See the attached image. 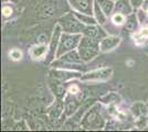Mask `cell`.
Listing matches in <instances>:
<instances>
[{"label":"cell","instance_id":"obj_1","mask_svg":"<svg viewBox=\"0 0 148 132\" xmlns=\"http://www.w3.org/2000/svg\"><path fill=\"white\" fill-rule=\"evenodd\" d=\"M97 53V43L90 38H85L82 40L80 46L81 57L84 60H90Z\"/></svg>","mask_w":148,"mask_h":132},{"label":"cell","instance_id":"obj_2","mask_svg":"<svg viewBox=\"0 0 148 132\" xmlns=\"http://www.w3.org/2000/svg\"><path fill=\"white\" fill-rule=\"evenodd\" d=\"M80 37L79 35H75V37H69V35H63V38L61 40V43H60V50L58 53V56H60L63 52H66V51L73 49L75 46L76 42L79 41Z\"/></svg>","mask_w":148,"mask_h":132},{"label":"cell","instance_id":"obj_3","mask_svg":"<svg viewBox=\"0 0 148 132\" xmlns=\"http://www.w3.org/2000/svg\"><path fill=\"white\" fill-rule=\"evenodd\" d=\"M70 2L72 3V6L80 10L83 11L86 14L91 13V9H92V0H70Z\"/></svg>","mask_w":148,"mask_h":132},{"label":"cell","instance_id":"obj_4","mask_svg":"<svg viewBox=\"0 0 148 132\" xmlns=\"http://www.w3.org/2000/svg\"><path fill=\"white\" fill-rule=\"evenodd\" d=\"M118 43H119V38H116V37L106 38L105 40H103L102 43H101V50L102 51L113 50L116 45H118Z\"/></svg>","mask_w":148,"mask_h":132},{"label":"cell","instance_id":"obj_5","mask_svg":"<svg viewBox=\"0 0 148 132\" xmlns=\"http://www.w3.org/2000/svg\"><path fill=\"white\" fill-rule=\"evenodd\" d=\"M111 69H102V70H96L91 74H87V76L83 77V79H94V78H106L108 77V74H111Z\"/></svg>","mask_w":148,"mask_h":132},{"label":"cell","instance_id":"obj_6","mask_svg":"<svg viewBox=\"0 0 148 132\" xmlns=\"http://www.w3.org/2000/svg\"><path fill=\"white\" fill-rule=\"evenodd\" d=\"M63 25L65 26V29L69 32H79L83 29V26L77 22V21H73V20H66L65 22H63Z\"/></svg>","mask_w":148,"mask_h":132},{"label":"cell","instance_id":"obj_7","mask_svg":"<svg viewBox=\"0 0 148 132\" xmlns=\"http://www.w3.org/2000/svg\"><path fill=\"white\" fill-rule=\"evenodd\" d=\"M45 52H47V47H45L44 45H41V46L33 47V49L31 50V55H32V57L37 58V57L43 56L44 54H45Z\"/></svg>","mask_w":148,"mask_h":132},{"label":"cell","instance_id":"obj_8","mask_svg":"<svg viewBox=\"0 0 148 132\" xmlns=\"http://www.w3.org/2000/svg\"><path fill=\"white\" fill-rule=\"evenodd\" d=\"M99 3H101V8H103V10H104V12L106 14H108V13L112 11V9H113V6H114V3L112 2L111 0H97Z\"/></svg>","mask_w":148,"mask_h":132},{"label":"cell","instance_id":"obj_9","mask_svg":"<svg viewBox=\"0 0 148 132\" xmlns=\"http://www.w3.org/2000/svg\"><path fill=\"white\" fill-rule=\"evenodd\" d=\"M135 28H136L135 16H130V18L127 19V22H126V29L130 30V31H133V30H135Z\"/></svg>","mask_w":148,"mask_h":132},{"label":"cell","instance_id":"obj_10","mask_svg":"<svg viewBox=\"0 0 148 132\" xmlns=\"http://www.w3.org/2000/svg\"><path fill=\"white\" fill-rule=\"evenodd\" d=\"M95 13H96V18H97V20L99 21V23H104V22H105V17L103 16L102 11L99 10V6L97 5V3L95 5Z\"/></svg>","mask_w":148,"mask_h":132},{"label":"cell","instance_id":"obj_11","mask_svg":"<svg viewBox=\"0 0 148 132\" xmlns=\"http://www.w3.org/2000/svg\"><path fill=\"white\" fill-rule=\"evenodd\" d=\"M76 17L80 20H82V21H84L85 23H88V24H94L95 23V20L92 19V18H88L86 16H81L79 13H76Z\"/></svg>","mask_w":148,"mask_h":132},{"label":"cell","instance_id":"obj_12","mask_svg":"<svg viewBox=\"0 0 148 132\" xmlns=\"http://www.w3.org/2000/svg\"><path fill=\"white\" fill-rule=\"evenodd\" d=\"M124 17L122 16V14H119V13H117V14H115L114 17H113V21L116 23V24H122L124 22Z\"/></svg>","mask_w":148,"mask_h":132},{"label":"cell","instance_id":"obj_13","mask_svg":"<svg viewBox=\"0 0 148 132\" xmlns=\"http://www.w3.org/2000/svg\"><path fill=\"white\" fill-rule=\"evenodd\" d=\"M10 56L12 57L13 60H20L21 56H22V53L18 50H13L10 52Z\"/></svg>","mask_w":148,"mask_h":132},{"label":"cell","instance_id":"obj_14","mask_svg":"<svg viewBox=\"0 0 148 132\" xmlns=\"http://www.w3.org/2000/svg\"><path fill=\"white\" fill-rule=\"evenodd\" d=\"M65 60H66V61H71V62H72V61H73V62H79V61H80V60H79V58H77V55H76V53H70V54H69V55H66V56H65Z\"/></svg>","mask_w":148,"mask_h":132},{"label":"cell","instance_id":"obj_15","mask_svg":"<svg viewBox=\"0 0 148 132\" xmlns=\"http://www.w3.org/2000/svg\"><path fill=\"white\" fill-rule=\"evenodd\" d=\"M85 32H86L87 34L90 35V37H95L96 34H97V30H96V28H94V26H90V28H86L85 29Z\"/></svg>","mask_w":148,"mask_h":132},{"label":"cell","instance_id":"obj_16","mask_svg":"<svg viewBox=\"0 0 148 132\" xmlns=\"http://www.w3.org/2000/svg\"><path fill=\"white\" fill-rule=\"evenodd\" d=\"M123 8V10L124 11H127V12H130V8H127V7H125V0H122L119 3H118V6H117V9L118 10H121Z\"/></svg>","mask_w":148,"mask_h":132},{"label":"cell","instance_id":"obj_17","mask_svg":"<svg viewBox=\"0 0 148 132\" xmlns=\"http://www.w3.org/2000/svg\"><path fill=\"white\" fill-rule=\"evenodd\" d=\"M11 12H12V10H11V8H9V7H5V8L2 9V13H3L6 17L10 16V14H11Z\"/></svg>","mask_w":148,"mask_h":132},{"label":"cell","instance_id":"obj_18","mask_svg":"<svg viewBox=\"0 0 148 132\" xmlns=\"http://www.w3.org/2000/svg\"><path fill=\"white\" fill-rule=\"evenodd\" d=\"M140 37H144V38H148V29H143L140 33H139Z\"/></svg>","mask_w":148,"mask_h":132},{"label":"cell","instance_id":"obj_19","mask_svg":"<svg viewBox=\"0 0 148 132\" xmlns=\"http://www.w3.org/2000/svg\"><path fill=\"white\" fill-rule=\"evenodd\" d=\"M132 2H133V6L134 7H138L142 5L143 0H132Z\"/></svg>","mask_w":148,"mask_h":132},{"label":"cell","instance_id":"obj_20","mask_svg":"<svg viewBox=\"0 0 148 132\" xmlns=\"http://www.w3.org/2000/svg\"><path fill=\"white\" fill-rule=\"evenodd\" d=\"M70 91H71L72 94H76V93L79 91V88L76 87V86H72V87L70 88Z\"/></svg>","mask_w":148,"mask_h":132},{"label":"cell","instance_id":"obj_21","mask_svg":"<svg viewBox=\"0 0 148 132\" xmlns=\"http://www.w3.org/2000/svg\"><path fill=\"white\" fill-rule=\"evenodd\" d=\"M45 39H47V37H45L44 34L40 35V37H39V42H40V43H43L44 41H45Z\"/></svg>","mask_w":148,"mask_h":132},{"label":"cell","instance_id":"obj_22","mask_svg":"<svg viewBox=\"0 0 148 132\" xmlns=\"http://www.w3.org/2000/svg\"><path fill=\"white\" fill-rule=\"evenodd\" d=\"M14 1H16V0H14Z\"/></svg>","mask_w":148,"mask_h":132}]
</instances>
